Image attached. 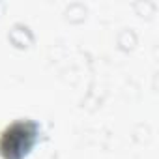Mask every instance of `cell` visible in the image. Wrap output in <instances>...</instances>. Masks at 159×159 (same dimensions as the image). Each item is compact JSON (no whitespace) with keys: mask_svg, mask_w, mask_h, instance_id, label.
<instances>
[{"mask_svg":"<svg viewBox=\"0 0 159 159\" xmlns=\"http://www.w3.org/2000/svg\"><path fill=\"white\" fill-rule=\"evenodd\" d=\"M34 135H36L34 124L17 122L4 133L2 140H0V150L8 159H19L32 146Z\"/></svg>","mask_w":159,"mask_h":159,"instance_id":"cell-1","label":"cell"}]
</instances>
